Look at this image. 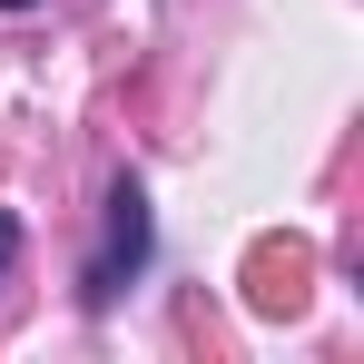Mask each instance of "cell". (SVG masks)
Segmentation results:
<instances>
[{
  "mask_svg": "<svg viewBox=\"0 0 364 364\" xmlns=\"http://www.w3.org/2000/svg\"><path fill=\"white\" fill-rule=\"evenodd\" d=\"M148 266V197L138 178L109 187V246H99V266H89V305H119V286Z\"/></svg>",
  "mask_w": 364,
  "mask_h": 364,
  "instance_id": "1",
  "label": "cell"
},
{
  "mask_svg": "<svg viewBox=\"0 0 364 364\" xmlns=\"http://www.w3.org/2000/svg\"><path fill=\"white\" fill-rule=\"evenodd\" d=\"M10 256H20V227H10V217H0V266H10Z\"/></svg>",
  "mask_w": 364,
  "mask_h": 364,
  "instance_id": "2",
  "label": "cell"
},
{
  "mask_svg": "<svg viewBox=\"0 0 364 364\" xmlns=\"http://www.w3.org/2000/svg\"><path fill=\"white\" fill-rule=\"evenodd\" d=\"M0 10H30V0H0Z\"/></svg>",
  "mask_w": 364,
  "mask_h": 364,
  "instance_id": "3",
  "label": "cell"
}]
</instances>
